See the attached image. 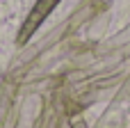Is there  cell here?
<instances>
[{
    "instance_id": "cell-1",
    "label": "cell",
    "mask_w": 130,
    "mask_h": 128,
    "mask_svg": "<svg viewBox=\"0 0 130 128\" xmlns=\"http://www.w3.org/2000/svg\"><path fill=\"white\" fill-rule=\"evenodd\" d=\"M59 2H62V0H37V2H34V7L30 9V14H27L23 27H21L18 44H25V41L39 30V25L50 16V11H55V7H57Z\"/></svg>"
}]
</instances>
